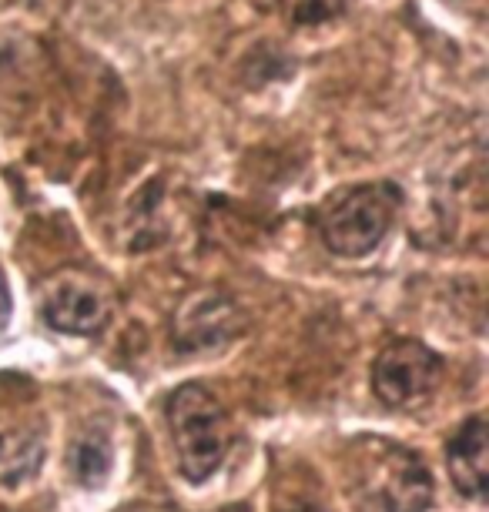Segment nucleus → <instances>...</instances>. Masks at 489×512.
Instances as JSON below:
<instances>
[{
  "instance_id": "1",
  "label": "nucleus",
  "mask_w": 489,
  "mask_h": 512,
  "mask_svg": "<svg viewBox=\"0 0 489 512\" xmlns=\"http://www.w3.org/2000/svg\"><path fill=\"white\" fill-rule=\"evenodd\" d=\"M168 429L178 466L191 482H205L222 466L232 442V425L215 395L201 385H181L168 399Z\"/></svg>"
},
{
  "instance_id": "2",
  "label": "nucleus",
  "mask_w": 489,
  "mask_h": 512,
  "mask_svg": "<svg viewBox=\"0 0 489 512\" xmlns=\"http://www.w3.org/2000/svg\"><path fill=\"white\" fill-rule=\"evenodd\" d=\"M402 208V191L392 181L352 188L322 218V241L332 255L362 258L389 235L392 221Z\"/></svg>"
},
{
  "instance_id": "3",
  "label": "nucleus",
  "mask_w": 489,
  "mask_h": 512,
  "mask_svg": "<svg viewBox=\"0 0 489 512\" xmlns=\"http://www.w3.org/2000/svg\"><path fill=\"white\" fill-rule=\"evenodd\" d=\"M37 312L61 335H98L114 315V288L88 268H61L41 282Z\"/></svg>"
},
{
  "instance_id": "4",
  "label": "nucleus",
  "mask_w": 489,
  "mask_h": 512,
  "mask_svg": "<svg viewBox=\"0 0 489 512\" xmlns=\"http://www.w3.org/2000/svg\"><path fill=\"white\" fill-rule=\"evenodd\" d=\"M439 369L443 362L433 349H426L416 338H402L379 352L372 365V392L392 409H406L433 389Z\"/></svg>"
},
{
  "instance_id": "5",
  "label": "nucleus",
  "mask_w": 489,
  "mask_h": 512,
  "mask_svg": "<svg viewBox=\"0 0 489 512\" xmlns=\"http://www.w3.org/2000/svg\"><path fill=\"white\" fill-rule=\"evenodd\" d=\"M238 332H242V312H238V305L228 295H188L175 312V338L181 349L188 352L218 349V345H225Z\"/></svg>"
},
{
  "instance_id": "6",
  "label": "nucleus",
  "mask_w": 489,
  "mask_h": 512,
  "mask_svg": "<svg viewBox=\"0 0 489 512\" xmlns=\"http://www.w3.org/2000/svg\"><path fill=\"white\" fill-rule=\"evenodd\" d=\"M372 496L382 512H426L433 502V482L426 466L412 452L389 449L376 462V479H372Z\"/></svg>"
},
{
  "instance_id": "7",
  "label": "nucleus",
  "mask_w": 489,
  "mask_h": 512,
  "mask_svg": "<svg viewBox=\"0 0 489 512\" xmlns=\"http://www.w3.org/2000/svg\"><path fill=\"white\" fill-rule=\"evenodd\" d=\"M44 462V432L31 419L0 415V486L17 489L37 476Z\"/></svg>"
},
{
  "instance_id": "8",
  "label": "nucleus",
  "mask_w": 489,
  "mask_h": 512,
  "mask_svg": "<svg viewBox=\"0 0 489 512\" xmlns=\"http://www.w3.org/2000/svg\"><path fill=\"white\" fill-rule=\"evenodd\" d=\"M486 452H489V436H486V419L473 415L463 422V429L449 439L446 446V462L449 476H453L456 489L469 499L486 496Z\"/></svg>"
},
{
  "instance_id": "9",
  "label": "nucleus",
  "mask_w": 489,
  "mask_h": 512,
  "mask_svg": "<svg viewBox=\"0 0 489 512\" xmlns=\"http://www.w3.org/2000/svg\"><path fill=\"white\" fill-rule=\"evenodd\" d=\"M111 439L101 429H84L71 442V472L81 486H101L111 472Z\"/></svg>"
},
{
  "instance_id": "10",
  "label": "nucleus",
  "mask_w": 489,
  "mask_h": 512,
  "mask_svg": "<svg viewBox=\"0 0 489 512\" xmlns=\"http://www.w3.org/2000/svg\"><path fill=\"white\" fill-rule=\"evenodd\" d=\"M11 322V288H7V278L0 272V332Z\"/></svg>"
},
{
  "instance_id": "11",
  "label": "nucleus",
  "mask_w": 489,
  "mask_h": 512,
  "mask_svg": "<svg viewBox=\"0 0 489 512\" xmlns=\"http://www.w3.org/2000/svg\"><path fill=\"white\" fill-rule=\"evenodd\" d=\"M278 512H319V506H312V502H282Z\"/></svg>"
},
{
  "instance_id": "12",
  "label": "nucleus",
  "mask_w": 489,
  "mask_h": 512,
  "mask_svg": "<svg viewBox=\"0 0 489 512\" xmlns=\"http://www.w3.org/2000/svg\"><path fill=\"white\" fill-rule=\"evenodd\" d=\"M27 4L37 7V11H61L67 0H27Z\"/></svg>"
},
{
  "instance_id": "13",
  "label": "nucleus",
  "mask_w": 489,
  "mask_h": 512,
  "mask_svg": "<svg viewBox=\"0 0 489 512\" xmlns=\"http://www.w3.org/2000/svg\"><path fill=\"white\" fill-rule=\"evenodd\" d=\"M128 512H168V509H155V506H134Z\"/></svg>"
},
{
  "instance_id": "14",
  "label": "nucleus",
  "mask_w": 489,
  "mask_h": 512,
  "mask_svg": "<svg viewBox=\"0 0 489 512\" xmlns=\"http://www.w3.org/2000/svg\"><path fill=\"white\" fill-rule=\"evenodd\" d=\"M225 512H245V509H238V506H232V509H225Z\"/></svg>"
}]
</instances>
